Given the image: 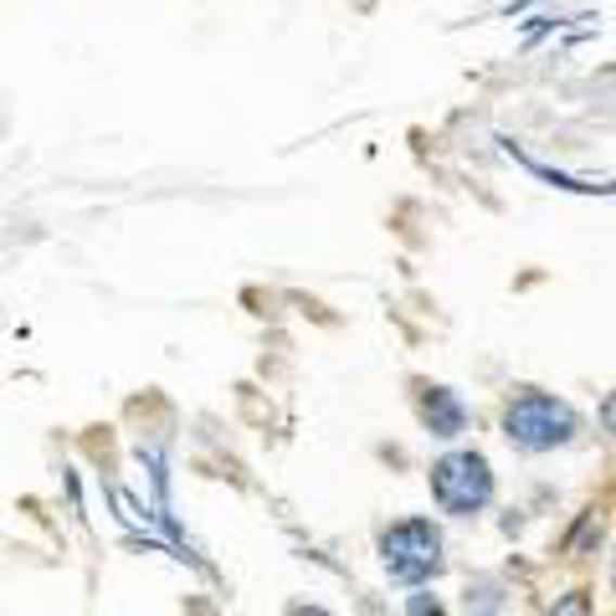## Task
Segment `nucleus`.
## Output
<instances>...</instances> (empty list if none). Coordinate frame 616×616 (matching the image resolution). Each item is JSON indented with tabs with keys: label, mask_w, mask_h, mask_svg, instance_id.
Returning a JSON list of instances; mask_svg holds the SVG:
<instances>
[{
	"label": "nucleus",
	"mask_w": 616,
	"mask_h": 616,
	"mask_svg": "<svg viewBox=\"0 0 616 616\" xmlns=\"http://www.w3.org/2000/svg\"><path fill=\"white\" fill-rule=\"evenodd\" d=\"M555 616H591V596H586V591H570V596H560Z\"/></svg>",
	"instance_id": "39448f33"
},
{
	"label": "nucleus",
	"mask_w": 616,
	"mask_h": 616,
	"mask_svg": "<svg viewBox=\"0 0 616 616\" xmlns=\"http://www.w3.org/2000/svg\"><path fill=\"white\" fill-rule=\"evenodd\" d=\"M411 616H442V606L432 596H411Z\"/></svg>",
	"instance_id": "423d86ee"
},
{
	"label": "nucleus",
	"mask_w": 616,
	"mask_h": 616,
	"mask_svg": "<svg viewBox=\"0 0 616 616\" xmlns=\"http://www.w3.org/2000/svg\"><path fill=\"white\" fill-rule=\"evenodd\" d=\"M288 616H329V612H324V606H293Z\"/></svg>",
	"instance_id": "0eeeda50"
},
{
	"label": "nucleus",
	"mask_w": 616,
	"mask_h": 616,
	"mask_svg": "<svg viewBox=\"0 0 616 616\" xmlns=\"http://www.w3.org/2000/svg\"><path fill=\"white\" fill-rule=\"evenodd\" d=\"M381 560L390 580H401V586H422L442 570V535H437V524L432 519H406L396 529H385L381 535Z\"/></svg>",
	"instance_id": "f257e3e1"
},
{
	"label": "nucleus",
	"mask_w": 616,
	"mask_h": 616,
	"mask_svg": "<svg viewBox=\"0 0 616 616\" xmlns=\"http://www.w3.org/2000/svg\"><path fill=\"white\" fill-rule=\"evenodd\" d=\"M422 416H426V426H432V437H458L462 426H467V411H462V401L447 385H432V390H426Z\"/></svg>",
	"instance_id": "20e7f679"
},
{
	"label": "nucleus",
	"mask_w": 616,
	"mask_h": 616,
	"mask_svg": "<svg viewBox=\"0 0 616 616\" xmlns=\"http://www.w3.org/2000/svg\"><path fill=\"white\" fill-rule=\"evenodd\" d=\"M580 432V416L565 401L544 396V390H529L509 406V437L524 447V452H550V447H565Z\"/></svg>",
	"instance_id": "f03ea898"
},
{
	"label": "nucleus",
	"mask_w": 616,
	"mask_h": 616,
	"mask_svg": "<svg viewBox=\"0 0 616 616\" xmlns=\"http://www.w3.org/2000/svg\"><path fill=\"white\" fill-rule=\"evenodd\" d=\"M432 499L447 514H478L493 499V467L478 452H447L432 462Z\"/></svg>",
	"instance_id": "7ed1b4c3"
}]
</instances>
